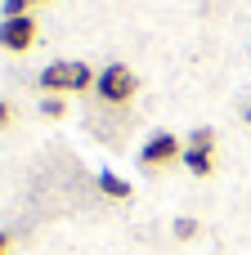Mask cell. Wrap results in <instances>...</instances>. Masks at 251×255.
I'll return each mask as SVG.
<instances>
[{
    "label": "cell",
    "instance_id": "cell-1",
    "mask_svg": "<svg viewBox=\"0 0 251 255\" xmlns=\"http://www.w3.org/2000/svg\"><path fill=\"white\" fill-rule=\"evenodd\" d=\"M94 67L90 63H81V58H58V63H49L40 76H36V85L45 90V94H85V90H94Z\"/></svg>",
    "mask_w": 251,
    "mask_h": 255
},
{
    "label": "cell",
    "instance_id": "cell-2",
    "mask_svg": "<svg viewBox=\"0 0 251 255\" xmlns=\"http://www.w3.org/2000/svg\"><path fill=\"white\" fill-rule=\"evenodd\" d=\"M94 94H99L108 108H121V103H130V99L139 94V76H135L126 63H108V67L94 76Z\"/></svg>",
    "mask_w": 251,
    "mask_h": 255
},
{
    "label": "cell",
    "instance_id": "cell-3",
    "mask_svg": "<svg viewBox=\"0 0 251 255\" xmlns=\"http://www.w3.org/2000/svg\"><path fill=\"white\" fill-rule=\"evenodd\" d=\"M180 157H184V143H180L175 134H166V130L153 134V139L139 148V166H144V170H166V166L180 161Z\"/></svg>",
    "mask_w": 251,
    "mask_h": 255
},
{
    "label": "cell",
    "instance_id": "cell-4",
    "mask_svg": "<svg viewBox=\"0 0 251 255\" xmlns=\"http://www.w3.org/2000/svg\"><path fill=\"white\" fill-rule=\"evenodd\" d=\"M36 18L31 13H22V18H0V49H9V54H27L31 45H36Z\"/></svg>",
    "mask_w": 251,
    "mask_h": 255
},
{
    "label": "cell",
    "instance_id": "cell-5",
    "mask_svg": "<svg viewBox=\"0 0 251 255\" xmlns=\"http://www.w3.org/2000/svg\"><path fill=\"white\" fill-rule=\"evenodd\" d=\"M180 166H184L189 175H198V179H207V175H216V152H207V148H184V157H180Z\"/></svg>",
    "mask_w": 251,
    "mask_h": 255
},
{
    "label": "cell",
    "instance_id": "cell-6",
    "mask_svg": "<svg viewBox=\"0 0 251 255\" xmlns=\"http://www.w3.org/2000/svg\"><path fill=\"white\" fill-rule=\"evenodd\" d=\"M99 193H103V197H112V202H126L135 188H130V179H121L117 170H103V175H99Z\"/></svg>",
    "mask_w": 251,
    "mask_h": 255
},
{
    "label": "cell",
    "instance_id": "cell-7",
    "mask_svg": "<svg viewBox=\"0 0 251 255\" xmlns=\"http://www.w3.org/2000/svg\"><path fill=\"white\" fill-rule=\"evenodd\" d=\"M184 148H207V152H216V130H211V126H198V130L184 139Z\"/></svg>",
    "mask_w": 251,
    "mask_h": 255
},
{
    "label": "cell",
    "instance_id": "cell-8",
    "mask_svg": "<svg viewBox=\"0 0 251 255\" xmlns=\"http://www.w3.org/2000/svg\"><path fill=\"white\" fill-rule=\"evenodd\" d=\"M40 112H45V117H54V121H58V117H63V112H67V99H63V94H45V99H40Z\"/></svg>",
    "mask_w": 251,
    "mask_h": 255
},
{
    "label": "cell",
    "instance_id": "cell-9",
    "mask_svg": "<svg viewBox=\"0 0 251 255\" xmlns=\"http://www.w3.org/2000/svg\"><path fill=\"white\" fill-rule=\"evenodd\" d=\"M175 238H180V242L198 238V220H193V215H180V220H175Z\"/></svg>",
    "mask_w": 251,
    "mask_h": 255
},
{
    "label": "cell",
    "instance_id": "cell-10",
    "mask_svg": "<svg viewBox=\"0 0 251 255\" xmlns=\"http://www.w3.org/2000/svg\"><path fill=\"white\" fill-rule=\"evenodd\" d=\"M0 13H4V18H22V13H31V0H4Z\"/></svg>",
    "mask_w": 251,
    "mask_h": 255
},
{
    "label": "cell",
    "instance_id": "cell-11",
    "mask_svg": "<svg viewBox=\"0 0 251 255\" xmlns=\"http://www.w3.org/2000/svg\"><path fill=\"white\" fill-rule=\"evenodd\" d=\"M9 121H13V112H9V103H4V99H0V130H4V126H9Z\"/></svg>",
    "mask_w": 251,
    "mask_h": 255
},
{
    "label": "cell",
    "instance_id": "cell-12",
    "mask_svg": "<svg viewBox=\"0 0 251 255\" xmlns=\"http://www.w3.org/2000/svg\"><path fill=\"white\" fill-rule=\"evenodd\" d=\"M0 255H9V233H0Z\"/></svg>",
    "mask_w": 251,
    "mask_h": 255
},
{
    "label": "cell",
    "instance_id": "cell-13",
    "mask_svg": "<svg viewBox=\"0 0 251 255\" xmlns=\"http://www.w3.org/2000/svg\"><path fill=\"white\" fill-rule=\"evenodd\" d=\"M31 4H49V0H31Z\"/></svg>",
    "mask_w": 251,
    "mask_h": 255
},
{
    "label": "cell",
    "instance_id": "cell-14",
    "mask_svg": "<svg viewBox=\"0 0 251 255\" xmlns=\"http://www.w3.org/2000/svg\"><path fill=\"white\" fill-rule=\"evenodd\" d=\"M247 126H251V108H247Z\"/></svg>",
    "mask_w": 251,
    "mask_h": 255
}]
</instances>
